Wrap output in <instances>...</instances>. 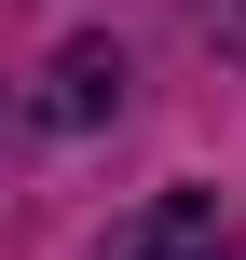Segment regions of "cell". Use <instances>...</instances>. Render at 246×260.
I'll return each instance as SVG.
<instances>
[{
  "instance_id": "6da1fadb",
  "label": "cell",
  "mask_w": 246,
  "mask_h": 260,
  "mask_svg": "<svg viewBox=\"0 0 246 260\" xmlns=\"http://www.w3.org/2000/svg\"><path fill=\"white\" fill-rule=\"evenodd\" d=\"M110 260H246V233L219 219V192H164L151 219H123Z\"/></svg>"
},
{
  "instance_id": "3957f363",
  "label": "cell",
  "mask_w": 246,
  "mask_h": 260,
  "mask_svg": "<svg viewBox=\"0 0 246 260\" xmlns=\"http://www.w3.org/2000/svg\"><path fill=\"white\" fill-rule=\"evenodd\" d=\"M205 41H219V55H246V0H205Z\"/></svg>"
},
{
  "instance_id": "7a4b0ae2",
  "label": "cell",
  "mask_w": 246,
  "mask_h": 260,
  "mask_svg": "<svg viewBox=\"0 0 246 260\" xmlns=\"http://www.w3.org/2000/svg\"><path fill=\"white\" fill-rule=\"evenodd\" d=\"M110 110H123V55H110V41H68V55H55V82H41V123H55V137H82V123H110Z\"/></svg>"
}]
</instances>
